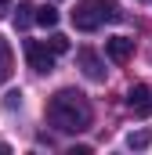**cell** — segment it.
<instances>
[{
  "label": "cell",
  "mask_w": 152,
  "mask_h": 155,
  "mask_svg": "<svg viewBox=\"0 0 152 155\" xmlns=\"http://www.w3.org/2000/svg\"><path fill=\"white\" fill-rule=\"evenodd\" d=\"M7 11H11V0H0V18H4Z\"/></svg>",
  "instance_id": "cell-13"
},
{
  "label": "cell",
  "mask_w": 152,
  "mask_h": 155,
  "mask_svg": "<svg viewBox=\"0 0 152 155\" xmlns=\"http://www.w3.org/2000/svg\"><path fill=\"white\" fill-rule=\"evenodd\" d=\"M0 152H7V148H4V144H0Z\"/></svg>",
  "instance_id": "cell-14"
},
{
  "label": "cell",
  "mask_w": 152,
  "mask_h": 155,
  "mask_svg": "<svg viewBox=\"0 0 152 155\" xmlns=\"http://www.w3.org/2000/svg\"><path fill=\"white\" fill-rule=\"evenodd\" d=\"M105 54L112 58L116 65H123V61L134 54V40H127V36H112V40H105Z\"/></svg>",
  "instance_id": "cell-6"
},
{
  "label": "cell",
  "mask_w": 152,
  "mask_h": 155,
  "mask_svg": "<svg viewBox=\"0 0 152 155\" xmlns=\"http://www.w3.org/2000/svg\"><path fill=\"white\" fill-rule=\"evenodd\" d=\"M149 144H152V130H134V134H127V148L141 152V148H149Z\"/></svg>",
  "instance_id": "cell-9"
},
{
  "label": "cell",
  "mask_w": 152,
  "mask_h": 155,
  "mask_svg": "<svg viewBox=\"0 0 152 155\" xmlns=\"http://www.w3.org/2000/svg\"><path fill=\"white\" fill-rule=\"evenodd\" d=\"M18 105H22V94H7V101H4V108H7V112H15Z\"/></svg>",
  "instance_id": "cell-12"
},
{
  "label": "cell",
  "mask_w": 152,
  "mask_h": 155,
  "mask_svg": "<svg viewBox=\"0 0 152 155\" xmlns=\"http://www.w3.org/2000/svg\"><path fill=\"white\" fill-rule=\"evenodd\" d=\"M94 119V108L91 101L76 90V87H62L58 94H51L47 101V123L62 134H83Z\"/></svg>",
  "instance_id": "cell-1"
},
{
  "label": "cell",
  "mask_w": 152,
  "mask_h": 155,
  "mask_svg": "<svg viewBox=\"0 0 152 155\" xmlns=\"http://www.w3.org/2000/svg\"><path fill=\"white\" fill-rule=\"evenodd\" d=\"M127 105H130L138 116H149V112H152V90L145 87V83L130 87V90H127Z\"/></svg>",
  "instance_id": "cell-5"
},
{
  "label": "cell",
  "mask_w": 152,
  "mask_h": 155,
  "mask_svg": "<svg viewBox=\"0 0 152 155\" xmlns=\"http://www.w3.org/2000/svg\"><path fill=\"white\" fill-rule=\"evenodd\" d=\"M47 47H51L54 54H65V51H69V36H62V33H51V40H47Z\"/></svg>",
  "instance_id": "cell-11"
},
{
  "label": "cell",
  "mask_w": 152,
  "mask_h": 155,
  "mask_svg": "<svg viewBox=\"0 0 152 155\" xmlns=\"http://www.w3.org/2000/svg\"><path fill=\"white\" fill-rule=\"evenodd\" d=\"M76 61H80V69H83V76H87V79H94V83L105 79V65H102V58H98L94 51H80Z\"/></svg>",
  "instance_id": "cell-4"
},
{
  "label": "cell",
  "mask_w": 152,
  "mask_h": 155,
  "mask_svg": "<svg viewBox=\"0 0 152 155\" xmlns=\"http://www.w3.org/2000/svg\"><path fill=\"white\" fill-rule=\"evenodd\" d=\"M54 51L47 47V43H40V40H26V61H29V69L33 72H51L54 69Z\"/></svg>",
  "instance_id": "cell-3"
},
{
  "label": "cell",
  "mask_w": 152,
  "mask_h": 155,
  "mask_svg": "<svg viewBox=\"0 0 152 155\" xmlns=\"http://www.w3.org/2000/svg\"><path fill=\"white\" fill-rule=\"evenodd\" d=\"M119 18H123V11H119L116 0H80L76 11H73V25L83 29V33H94L98 25L119 22Z\"/></svg>",
  "instance_id": "cell-2"
},
{
  "label": "cell",
  "mask_w": 152,
  "mask_h": 155,
  "mask_svg": "<svg viewBox=\"0 0 152 155\" xmlns=\"http://www.w3.org/2000/svg\"><path fill=\"white\" fill-rule=\"evenodd\" d=\"M33 22H40L43 29H54V25H58V11H54V7H36Z\"/></svg>",
  "instance_id": "cell-10"
},
{
  "label": "cell",
  "mask_w": 152,
  "mask_h": 155,
  "mask_svg": "<svg viewBox=\"0 0 152 155\" xmlns=\"http://www.w3.org/2000/svg\"><path fill=\"white\" fill-rule=\"evenodd\" d=\"M11 69H15V54H11V43L0 36V83L11 79Z\"/></svg>",
  "instance_id": "cell-7"
},
{
  "label": "cell",
  "mask_w": 152,
  "mask_h": 155,
  "mask_svg": "<svg viewBox=\"0 0 152 155\" xmlns=\"http://www.w3.org/2000/svg\"><path fill=\"white\" fill-rule=\"evenodd\" d=\"M33 15H36V7H33L29 0H18V7H15V25H18V29H29Z\"/></svg>",
  "instance_id": "cell-8"
}]
</instances>
